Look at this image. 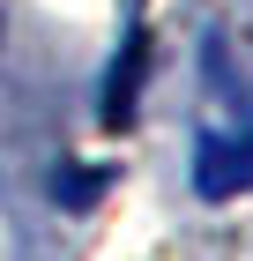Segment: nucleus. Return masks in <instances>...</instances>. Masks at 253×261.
Masks as SVG:
<instances>
[{"instance_id":"1","label":"nucleus","mask_w":253,"mask_h":261,"mask_svg":"<svg viewBox=\"0 0 253 261\" xmlns=\"http://www.w3.org/2000/svg\"><path fill=\"white\" fill-rule=\"evenodd\" d=\"M201 194H231V187H253V135H231V142H209L201 149Z\"/></svg>"}]
</instances>
